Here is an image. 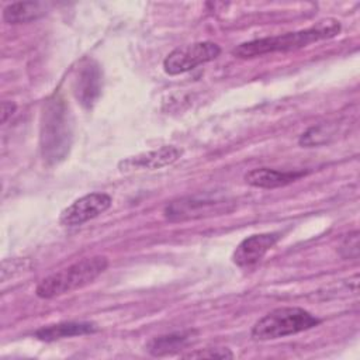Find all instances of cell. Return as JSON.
<instances>
[{"instance_id": "6da1fadb", "label": "cell", "mask_w": 360, "mask_h": 360, "mask_svg": "<svg viewBox=\"0 0 360 360\" xmlns=\"http://www.w3.org/2000/svg\"><path fill=\"white\" fill-rule=\"evenodd\" d=\"M339 32H340L339 21L333 18H326L301 31H294V32H287V34H280L274 37H266V38L243 42L238 45L232 51V53L238 58L248 59V58L262 56L271 52L294 51V49L304 48L312 42L333 38Z\"/></svg>"}, {"instance_id": "7a4b0ae2", "label": "cell", "mask_w": 360, "mask_h": 360, "mask_svg": "<svg viewBox=\"0 0 360 360\" xmlns=\"http://www.w3.org/2000/svg\"><path fill=\"white\" fill-rule=\"evenodd\" d=\"M72 145L70 115L65 101L55 96L44 107L41 121V152L46 162L58 163L66 158Z\"/></svg>"}, {"instance_id": "3957f363", "label": "cell", "mask_w": 360, "mask_h": 360, "mask_svg": "<svg viewBox=\"0 0 360 360\" xmlns=\"http://www.w3.org/2000/svg\"><path fill=\"white\" fill-rule=\"evenodd\" d=\"M108 266L105 256L84 257L66 269L55 271L42 278L37 285V295L39 298H53L66 292L75 291L96 280Z\"/></svg>"}, {"instance_id": "277c9868", "label": "cell", "mask_w": 360, "mask_h": 360, "mask_svg": "<svg viewBox=\"0 0 360 360\" xmlns=\"http://www.w3.org/2000/svg\"><path fill=\"white\" fill-rule=\"evenodd\" d=\"M321 319L298 307H281L262 316L252 328V336L257 340H273L295 335L318 326Z\"/></svg>"}, {"instance_id": "5b68a950", "label": "cell", "mask_w": 360, "mask_h": 360, "mask_svg": "<svg viewBox=\"0 0 360 360\" xmlns=\"http://www.w3.org/2000/svg\"><path fill=\"white\" fill-rule=\"evenodd\" d=\"M221 52L219 45L211 41L195 42L173 49L163 60V69L169 75H180L200 65L214 60Z\"/></svg>"}, {"instance_id": "8992f818", "label": "cell", "mask_w": 360, "mask_h": 360, "mask_svg": "<svg viewBox=\"0 0 360 360\" xmlns=\"http://www.w3.org/2000/svg\"><path fill=\"white\" fill-rule=\"evenodd\" d=\"M226 200L208 198V197H187L172 201L165 208V217L170 221H186L202 217L218 215L229 211Z\"/></svg>"}, {"instance_id": "52a82bcc", "label": "cell", "mask_w": 360, "mask_h": 360, "mask_svg": "<svg viewBox=\"0 0 360 360\" xmlns=\"http://www.w3.org/2000/svg\"><path fill=\"white\" fill-rule=\"evenodd\" d=\"M112 200L105 193H90L77 200H75L70 205H68L60 212V224L68 226L82 225L104 211H107L111 205Z\"/></svg>"}, {"instance_id": "ba28073f", "label": "cell", "mask_w": 360, "mask_h": 360, "mask_svg": "<svg viewBox=\"0 0 360 360\" xmlns=\"http://www.w3.org/2000/svg\"><path fill=\"white\" fill-rule=\"evenodd\" d=\"M103 75L94 60H86L75 79V94L84 108H91L101 94Z\"/></svg>"}, {"instance_id": "9c48e42d", "label": "cell", "mask_w": 360, "mask_h": 360, "mask_svg": "<svg viewBox=\"0 0 360 360\" xmlns=\"http://www.w3.org/2000/svg\"><path fill=\"white\" fill-rule=\"evenodd\" d=\"M280 239V233L269 232V233H256L243 239L235 249L232 255V260L239 267H248L259 260L277 243Z\"/></svg>"}, {"instance_id": "30bf717a", "label": "cell", "mask_w": 360, "mask_h": 360, "mask_svg": "<svg viewBox=\"0 0 360 360\" xmlns=\"http://www.w3.org/2000/svg\"><path fill=\"white\" fill-rule=\"evenodd\" d=\"M181 156V150L176 146L166 145L159 149L148 150L131 158H127L125 160L120 162V170L121 172H134V170H155L165 166H169L174 163Z\"/></svg>"}, {"instance_id": "8fae6325", "label": "cell", "mask_w": 360, "mask_h": 360, "mask_svg": "<svg viewBox=\"0 0 360 360\" xmlns=\"http://www.w3.org/2000/svg\"><path fill=\"white\" fill-rule=\"evenodd\" d=\"M304 174V172H281L269 167H259L248 172L245 174V181L253 187L276 188L294 183Z\"/></svg>"}, {"instance_id": "7c38bea8", "label": "cell", "mask_w": 360, "mask_h": 360, "mask_svg": "<svg viewBox=\"0 0 360 360\" xmlns=\"http://www.w3.org/2000/svg\"><path fill=\"white\" fill-rule=\"evenodd\" d=\"M97 332V325L93 322H60L49 326H44L35 332V338L44 342H53L63 338H72V336H80V335H89Z\"/></svg>"}, {"instance_id": "4fadbf2b", "label": "cell", "mask_w": 360, "mask_h": 360, "mask_svg": "<svg viewBox=\"0 0 360 360\" xmlns=\"http://www.w3.org/2000/svg\"><path fill=\"white\" fill-rule=\"evenodd\" d=\"M46 10L48 4L41 1H17L4 8L3 18L8 24H21L45 15Z\"/></svg>"}, {"instance_id": "5bb4252c", "label": "cell", "mask_w": 360, "mask_h": 360, "mask_svg": "<svg viewBox=\"0 0 360 360\" xmlns=\"http://www.w3.org/2000/svg\"><path fill=\"white\" fill-rule=\"evenodd\" d=\"M188 340L187 333H172L159 338H153L146 345V350L153 356H165L184 347Z\"/></svg>"}, {"instance_id": "9a60e30c", "label": "cell", "mask_w": 360, "mask_h": 360, "mask_svg": "<svg viewBox=\"0 0 360 360\" xmlns=\"http://www.w3.org/2000/svg\"><path fill=\"white\" fill-rule=\"evenodd\" d=\"M330 135H332V131L329 129V127L322 124V125H318V127H312L305 134H302V136L300 138V143L305 145V146L326 143L328 138Z\"/></svg>"}, {"instance_id": "2e32d148", "label": "cell", "mask_w": 360, "mask_h": 360, "mask_svg": "<svg viewBox=\"0 0 360 360\" xmlns=\"http://www.w3.org/2000/svg\"><path fill=\"white\" fill-rule=\"evenodd\" d=\"M30 267V262L27 259H10L1 262V281H6L8 277L14 276V273H21V270H27Z\"/></svg>"}, {"instance_id": "e0dca14e", "label": "cell", "mask_w": 360, "mask_h": 360, "mask_svg": "<svg viewBox=\"0 0 360 360\" xmlns=\"http://www.w3.org/2000/svg\"><path fill=\"white\" fill-rule=\"evenodd\" d=\"M190 359H232L233 354L229 349H204L186 354Z\"/></svg>"}, {"instance_id": "ac0fdd59", "label": "cell", "mask_w": 360, "mask_h": 360, "mask_svg": "<svg viewBox=\"0 0 360 360\" xmlns=\"http://www.w3.org/2000/svg\"><path fill=\"white\" fill-rule=\"evenodd\" d=\"M15 111V104L11 101H3L1 103V122L4 124Z\"/></svg>"}]
</instances>
